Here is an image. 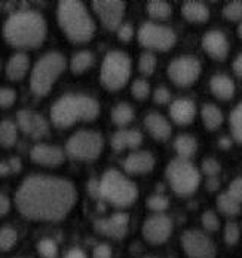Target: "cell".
<instances>
[{
    "label": "cell",
    "mask_w": 242,
    "mask_h": 258,
    "mask_svg": "<svg viewBox=\"0 0 242 258\" xmlns=\"http://www.w3.org/2000/svg\"><path fill=\"white\" fill-rule=\"evenodd\" d=\"M202 225L208 231H217L220 228V221H218V218H217V215L214 212L207 211L202 215Z\"/></svg>",
    "instance_id": "7bdbcfd3"
},
{
    "label": "cell",
    "mask_w": 242,
    "mask_h": 258,
    "mask_svg": "<svg viewBox=\"0 0 242 258\" xmlns=\"http://www.w3.org/2000/svg\"><path fill=\"white\" fill-rule=\"evenodd\" d=\"M202 46L208 55L214 60H224L229 54V42L220 30H211L202 39Z\"/></svg>",
    "instance_id": "ac0fdd59"
},
{
    "label": "cell",
    "mask_w": 242,
    "mask_h": 258,
    "mask_svg": "<svg viewBox=\"0 0 242 258\" xmlns=\"http://www.w3.org/2000/svg\"><path fill=\"white\" fill-rule=\"evenodd\" d=\"M98 188H100V197L117 208H125L133 205L139 196V189L136 184L131 182L120 172L113 169L104 173L103 178L98 182Z\"/></svg>",
    "instance_id": "5b68a950"
},
{
    "label": "cell",
    "mask_w": 242,
    "mask_h": 258,
    "mask_svg": "<svg viewBox=\"0 0 242 258\" xmlns=\"http://www.w3.org/2000/svg\"><path fill=\"white\" fill-rule=\"evenodd\" d=\"M134 119V109L128 103H119L111 109V121L116 125H128Z\"/></svg>",
    "instance_id": "f1b7e54d"
},
{
    "label": "cell",
    "mask_w": 242,
    "mask_h": 258,
    "mask_svg": "<svg viewBox=\"0 0 242 258\" xmlns=\"http://www.w3.org/2000/svg\"><path fill=\"white\" fill-rule=\"evenodd\" d=\"M239 236H241V231H239L238 224H235V222H227L226 227H224V233H223L224 242H226L227 245H235V243L239 240Z\"/></svg>",
    "instance_id": "ab89813d"
},
{
    "label": "cell",
    "mask_w": 242,
    "mask_h": 258,
    "mask_svg": "<svg viewBox=\"0 0 242 258\" xmlns=\"http://www.w3.org/2000/svg\"><path fill=\"white\" fill-rule=\"evenodd\" d=\"M18 234L15 228L5 225L0 228V251H11L17 243Z\"/></svg>",
    "instance_id": "d6a6232c"
},
{
    "label": "cell",
    "mask_w": 242,
    "mask_h": 258,
    "mask_svg": "<svg viewBox=\"0 0 242 258\" xmlns=\"http://www.w3.org/2000/svg\"><path fill=\"white\" fill-rule=\"evenodd\" d=\"M30 157L35 163L40 166H48V167L60 166L66 160V154L61 148L46 145V144H39L32 148Z\"/></svg>",
    "instance_id": "e0dca14e"
},
{
    "label": "cell",
    "mask_w": 242,
    "mask_h": 258,
    "mask_svg": "<svg viewBox=\"0 0 242 258\" xmlns=\"http://www.w3.org/2000/svg\"><path fill=\"white\" fill-rule=\"evenodd\" d=\"M173 233V221L167 215H155L147 218L143 225V236L153 245H161L170 239Z\"/></svg>",
    "instance_id": "5bb4252c"
},
{
    "label": "cell",
    "mask_w": 242,
    "mask_h": 258,
    "mask_svg": "<svg viewBox=\"0 0 242 258\" xmlns=\"http://www.w3.org/2000/svg\"><path fill=\"white\" fill-rule=\"evenodd\" d=\"M181 246L190 258H214L217 252L214 242L199 230L184 231L181 236Z\"/></svg>",
    "instance_id": "7c38bea8"
},
{
    "label": "cell",
    "mask_w": 242,
    "mask_h": 258,
    "mask_svg": "<svg viewBox=\"0 0 242 258\" xmlns=\"http://www.w3.org/2000/svg\"><path fill=\"white\" fill-rule=\"evenodd\" d=\"M218 145H220V148H223V149H229V148L232 147V142H230L229 138H221L218 141Z\"/></svg>",
    "instance_id": "11a10c76"
},
{
    "label": "cell",
    "mask_w": 242,
    "mask_h": 258,
    "mask_svg": "<svg viewBox=\"0 0 242 258\" xmlns=\"http://www.w3.org/2000/svg\"><path fill=\"white\" fill-rule=\"evenodd\" d=\"M223 15L229 21L242 20V2H229L223 8Z\"/></svg>",
    "instance_id": "74e56055"
},
{
    "label": "cell",
    "mask_w": 242,
    "mask_h": 258,
    "mask_svg": "<svg viewBox=\"0 0 242 258\" xmlns=\"http://www.w3.org/2000/svg\"><path fill=\"white\" fill-rule=\"evenodd\" d=\"M64 258H86V255H85V252L82 249L73 248V249H70L69 252L64 255Z\"/></svg>",
    "instance_id": "681fc988"
},
{
    "label": "cell",
    "mask_w": 242,
    "mask_h": 258,
    "mask_svg": "<svg viewBox=\"0 0 242 258\" xmlns=\"http://www.w3.org/2000/svg\"><path fill=\"white\" fill-rule=\"evenodd\" d=\"M100 113L98 102L85 94H66L51 108V119L55 127L67 128L77 121H92Z\"/></svg>",
    "instance_id": "3957f363"
},
{
    "label": "cell",
    "mask_w": 242,
    "mask_h": 258,
    "mask_svg": "<svg viewBox=\"0 0 242 258\" xmlns=\"http://www.w3.org/2000/svg\"><path fill=\"white\" fill-rule=\"evenodd\" d=\"M238 35H239V36L242 37V23H241V26L238 27Z\"/></svg>",
    "instance_id": "6f0895ef"
},
{
    "label": "cell",
    "mask_w": 242,
    "mask_h": 258,
    "mask_svg": "<svg viewBox=\"0 0 242 258\" xmlns=\"http://www.w3.org/2000/svg\"><path fill=\"white\" fill-rule=\"evenodd\" d=\"M174 149L180 158L189 160L190 157L195 155V152L198 149V144H196L195 138H192L189 135H181L174 141Z\"/></svg>",
    "instance_id": "484cf974"
},
{
    "label": "cell",
    "mask_w": 242,
    "mask_h": 258,
    "mask_svg": "<svg viewBox=\"0 0 242 258\" xmlns=\"http://www.w3.org/2000/svg\"><path fill=\"white\" fill-rule=\"evenodd\" d=\"M11 173V167H9V163H0V176H5Z\"/></svg>",
    "instance_id": "9f6ffc18"
},
{
    "label": "cell",
    "mask_w": 242,
    "mask_h": 258,
    "mask_svg": "<svg viewBox=\"0 0 242 258\" xmlns=\"http://www.w3.org/2000/svg\"><path fill=\"white\" fill-rule=\"evenodd\" d=\"M76 203L74 185L67 179L33 175L24 179L15 194L21 215L33 221H60Z\"/></svg>",
    "instance_id": "6da1fadb"
},
{
    "label": "cell",
    "mask_w": 242,
    "mask_h": 258,
    "mask_svg": "<svg viewBox=\"0 0 242 258\" xmlns=\"http://www.w3.org/2000/svg\"><path fill=\"white\" fill-rule=\"evenodd\" d=\"M113 257V252H111V248L105 243H100L98 246H95L94 249V258H111Z\"/></svg>",
    "instance_id": "7dc6e473"
},
{
    "label": "cell",
    "mask_w": 242,
    "mask_h": 258,
    "mask_svg": "<svg viewBox=\"0 0 242 258\" xmlns=\"http://www.w3.org/2000/svg\"><path fill=\"white\" fill-rule=\"evenodd\" d=\"M147 12L155 20H167L171 15L173 9H171V5L167 3V2L152 0V2L147 3Z\"/></svg>",
    "instance_id": "1f68e13d"
},
{
    "label": "cell",
    "mask_w": 242,
    "mask_h": 258,
    "mask_svg": "<svg viewBox=\"0 0 242 258\" xmlns=\"http://www.w3.org/2000/svg\"><path fill=\"white\" fill-rule=\"evenodd\" d=\"M9 208H11V205H9L8 197H6L5 194L0 192V217L6 215V214L9 212Z\"/></svg>",
    "instance_id": "c3c4849f"
},
{
    "label": "cell",
    "mask_w": 242,
    "mask_h": 258,
    "mask_svg": "<svg viewBox=\"0 0 242 258\" xmlns=\"http://www.w3.org/2000/svg\"><path fill=\"white\" fill-rule=\"evenodd\" d=\"M168 206L170 200L162 194H153L147 199V208L155 212H164L165 209H168Z\"/></svg>",
    "instance_id": "8d00e7d4"
},
{
    "label": "cell",
    "mask_w": 242,
    "mask_h": 258,
    "mask_svg": "<svg viewBox=\"0 0 242 258\" xmlns=\"http://www.w3.org/2000/svg\"><path fill=\"white\" fill-rule=\"evenodd\" d=\"M89 192L94 197H100V188H98V182L97 181H91L89 182Z\"/></svg>",
    "instance_id": "db71d44e"
},
{
    "label": "cell",
    "mask_w": 242,
    "mask_h": 258,
    "mask_svg": "<svg viewBox=\"0 0 242 258\" xmlns=\"http://www.w3.org/2000/svg\"><path fill=\"white\" fill-rule=\"evenodd\" d=\"M227 194L233 197L238 203H242V178H236L230 182Z\"/></svg>",
    "instance_id": "f6af8a7d"
},
{
    "label": "cell",
    "mask_w": 242,
    "mask_h": 258,
    "mask_svg": "<svg viewBox=\"0 0 242 258\" xmlns=\"http://www.w3.org/2000/svg\"><path fill=\"white\" fill-rule=\"evenodd\" d=\"M3 36L15 48H37L46 37V21L35 11L15 12L6 20Z\"/></svg>",
    "instance_id": "7a4b0ae2"
},
{
    "label": "cell",
    "mask_w": 242,
    "mask_h": 258,
    "mask_svg": "<svg viewBox=\"0 0 242 258\" xmlns=\"http://www.w3.org/2000/svg\"><path fill=\"white\" fill-rule=\"evenodd\" d=\"M37 251L43 258H55L58 254V246L52 239H42L37 243Z\"/></svg>",
    "instance_id": "e575fe53"
},
{
    "label": "cell",
    "mask_w": 242,
    "mask_h": 258,
    "mask_svg": "<svg viewBox=\"0 0 242 258\" xmlns=\"http://www.w3.org/2000/svg\"><path fill=\"white\" fill-rule=\"evenodd\" d=\"M221 167H220V163L215 160V158H205L202 161V172L207 175L208 178H214L220 173Z\"/></svg>",
    "instance_id": "60d3db41"
},
{
    "label": "cell",
    "mask_w": 242,
    "mask_h": 258,
    "mask_svg": "<svg viewBox=\"0 0 242 258\" xmlns=\"http://www.w3.org/2000/svg\"><path fill=\"white\" fill-rule=\"evenodd\" d=\"M131 91H133V96L139 100H146L150 94V85L147 81L144 79H137L133 82V87H131Z\"/></svg>",
    "instance_id": "f35d334b"
},
{
    "label": "cell",
    "mask_w": 242,
    "mask_h": 258,
    "mask_svg": "<svg viewBox=\"0 0 242 258\" xmlns=\"http://www.w3.org/2000/svg\"><path fill=\"white\" fill-rule=\"evenodd\" d=\"M218 186H220V181H218V178H217V176H214V178H208V181H207L208 191H217V189H218Z\"/></svg>",
    "instance_id": "f907efd6"
},
{
    "label": "cell",
    "mask_w": 242,
    "mask_h": 258,
    "mask_svg": "<svg viewBox=\"0 0 242 258\" xmlns=\"http://www.w3.org/2000/svg\"><path fill=\"white\" fill-rule=\"evenodd\" d=\"M170 115L174 122H177L178 125H187L195 119L196 106L189 99H177L171 103Z\"/></svg>",
    "instance_id": "44dd1931"
},
{
    "label": "cell",
    "mask_w": 242,
    "mask_h": 258,
    "mask_svg": "<svg viewBox=\"0 0 242 258\" xmlns=\"http://www.w3.org/2000/svg\"><path fill=\"white\" fill-rule=\"evenodd\" d=\"M167 179L174 192L178 196H189L199 186L201 175L189 160L175 158L167 167Z\"/></svg>",
    "instance_id": "ba28073f"
},
{
    "label": "cell",
    "mask_w": 242,
    "mask_h": 258,
    "mask_svg": "<svg viewBox=\"0 0 242 258\" xmlns=\"http://www.w3.org/2000/svg\"><path fill=\"white\" fill-rule=\"evenodd\" d=\"M134 36V27L130 24V23H124L119 26L117 29V37L122 40V42H130Z\"/></svg>",
    "instance_id": "bcb514c9"
},
{
    "label": "cell",
    "mask_w": 242,
    "mask_h": 258,
    "mask_svg": "<svg viewBox=\"0 0 242 258\" xmlns=\"http://www.w3.org/2000/svg\"><path fill=\"white\" fill-rule=\"evenodd\" d=\"M94 64V55L89 51H80L71 57L70 61V69L76 75L85 74L91 66Z\"/></svg>",
    "instance_id": "83f0119b"
},
{
    "label": "cell",
    "mask_w": 242,
    "mask_h": 258,
    "mask_svg": "<svg viewBox=\"0 0 242 258\" xmlns=\"http://www.w3.org/2000/svg\"><path fill=\"white\" fill-rule=\"evenodd\" d=\"M29 68H30V60H29L27 54L17 52L9 58V61L6 64V76L11 81H21L27 74Z\"/></svg>",
    "instance_id": "cb8c5ba5"
},
{
    "label": "cell",
    "mask_w": 242,
    "mask_h": 258,
    "mask_svg": "<svg viewBox=\"0 0 242 258\" xmlns=\"http://www.w3.org/2000/svg\"><path fill=\"white\" fill-rule=\"evenodd\" d=\"M233 72L238 75L239 78H242V52L233 61Z\"/></svg>",
    "instance_id": "816d5d0a"
},
{
    "label": "cell",
    "mask_w": 242,
    "mask_h": 258,
    "mask_svg": "<svg viewBox=\"0 0 242 258\" xmlns=\"http://www.w3.org/2000/svg\"><path fill=\"white\" fill-rule=\"evenodd\" d=\"M57 14L61 30L73 43H85L94 36L95 23L82 2H60Z\"/></svg>",
    "instance_id": "277c9868"
},
{
    "label": "cell",
    "mask_w": 242,
    "mask_h": 258,
    "mask_svg": "<svg viewBox=\"0 0 242 258\" xmlns=\"http://www.w3.org/2000/svg\"><path fill=\"white\" fill-rule=\"evenodd\" d=\"M168 75L170 79L178 87L192 85L201 75V63L192 55H181L170 63Z\"/></svg>",
    "instance_id": "8fae6325"
},
{
    "label": "cell",
    "mask_w": 242,
    "mask_h": 258,
    "mask_svg": "<svg viewBox=\"0 0 242 258\" xmlns=\"http://www.w3.org/2000/svg\"><path fill=\"white\" fill-rule=\"evenodd\" d=\"M8 163H9L11 172H20V169H21V161H20V158L14 157V158H11Z\"/></svg>",
    "instance_id": "f5cc1de1"
},
{
    "label": "cell",
    "mask_w": 242,
    "mask_h": 258,
    "mask_svg": "<svg viewBox=\"0 0 242 258\" xmlns=\"http://www.w3.org/2000/svg\"><path fill=\"white\" fill-rule=\"evenodd\" d=\"M131 58L122 51H110L101 64V84L110 91L120 90L130 79Z\"/></svg>",
    "instance_id": "52a82bcc"
},
{
    "label": "cell",
    "mask_w": 242,
    "mask_h": 258,
    "mask_svg": "<svg viewBox=\"0 0 242 258\" xmlns=\"http://www.w3.org/2000/svg\"><path fill=\"white\" fill-rule=\"evenodd\" d=\"M181 14L190 23H205L209 18V9L202 2H184Z\"/></svg>",
    "instance_id": "d4e9b609"
},
{
    "label": "cell",
    "mask_w": 242,
    "mask_h": 258,
    "mask_svg": "<svg viewBox=\"0 0 242 258\" xmlns=\"http://www.w3.org/2000/svg\"><path fill=\"white\" fill-rule=\"evenodd\" d=\"M17 122L20 128L33 139H40L48 135L49 125L46 119L35 112L20 111L17 113Z\"/></svg>",
    "instance_id": "2e32d148"
},
{
    "label": "cell",
    "mask_w": 242,
    "mask_h": 258,
    "mask_svg": "<svg viewBox=\"0 0 242 258\" xmlns=\"http://www.w3.org/2000/svg\"><path fill=\"white\" fill-rule=\"evenodd\" d=\"M130 217L127 214H113L108 218H100L94 222L95 230L107 237L122 239L128 233Z\"/></svg>",
    "instance_id": "9a60e30c"
},
{
    "label": "cell",
    "mask_w": 242,
    "mask_h": 258,
    "mask_svg": "<svg viewBox=\"0 0 242 258\" xmlns=\"http://www.w3.org/2000/svg\"><path fill=\"white\" fill-rule=\"evenodd\" d=\"M17 139H18L17 125L12 121H2L0 122V145L3 148L14 147Z\"/></svg>",
    "instance_id": "f546056e"
},
{
    "label": "cell",
    "mask_w": 242,
    "mask_h": 258,
    "mask_svg": "<svg viewBox=\"0 0 242 258\" xmlns=\"http://www.w3.org/2000/svg\"><path fill=\"white\" fill-rule=\"evenodd\" d=\"M217 208L221 214L229 217H235L241 212V203H238L227 192H223L217 197Z\"/></svg>",
    "instance_id": "4dcf8cb0"
},
{
    "label": "cell",
    "mask_w": 242,
    "mask_h": 258,
    "mask_svg": "<svg viewBox=\"0 0 242 258\" xmlns=\"http://www.w3.org/2000/svg\"><path fill=\"white\" fill-rule=\"evenodd\" d=\"M143 142V135L139 130H119L111 138V148L114 151H124L127 148H137Z\"/></svg>",
    "instance_id": "603a6c76"
},
{
    "label": "cell",
    "mask_w": 242,
    "mask_h": 258,
    "mask_svg": "<svg viewBox=\"0 0 242 258\" xmlns=\"http://www.w3.org/2000/svg\"><path fill=\"white\" fill-rule=\"evenodd\" d=\"M230 130L233 138L242 144V103H239L230 113Z\"/></svg>",
    "instance_id": "836d02e7"
},
{
    "label": "cell",
    "mask_w": 242,
    "mask_h": 258,
    "mask_svg": "<svg viewBox=\"0 0 242 258\" xmlns=\"http://www.w3.org/2000/svg\"><path fill=\"white\" fill-rule=\"evenodd\" d=\"M211 93L220 100H230L235 94V84L226 75H215L209 81Z\"/></svg>",
    "instance_id": "7402d4cb"
},
{
    "label": "cell",
    "mask_w": 242,
    "mask_h": 258,
    "mask_svg": "<svg viewBox=\"0 0 242 258\" xmlns=\"http://www.w3.org/2000/svg\"><path fill=\"white\" fill-rule=\"evenodd\" d=\"M153 100L158 105H165L171 100V93L167 87H158L153 93Z\"/></svg>",
    "instance_id": "ee69618b"
},
{
    "label": "cell",
    "mask_w": 242,
    "mask_h": 258,
    "mask_svg": "<svg viewBox=\"0 0 242 258\" xmlns=\"http://www.w3.org/2000/svg\"><path fill=\"white\" fill-rule=\"evenodd\" d=\"M17 100V93L12 88H0V108H11Z\"/></svg>",
    "instance_id": "b9f144b4"
},
{
    "label": "cell",
    "mask_w": 242,
    "mask_h": 258,
    "mask_svg": "<svg viewBox=\"0 0 242 258\" xmlns=\"http://www.w3.org/2000/svg\"><path fill=\"white\" fill-rule=\"evenodd\" d=\"M175 40L177 36L170 27L156 23H144L139 30V42L147 49L168 51L175 45Z\"/></svg>",
    "instance_id": "30bf717a"
},
{
    "label": "cell",
    "mask_w": 242,
    "mask_h": 258,
    "mask_svg": "<svg viewBox=\"0 0 242 258\" xmlns=\"http://www.w3.org/2000/svg\"><path fill=\"white\" fill-rule=\"evenodd\" d=\"M201 115H202V121L208 130H217L223 122V113L212 103L204 105Z\"/></svg>",
    "instance_id": "4316f807"
},
{
    "label": "cell",
    "mask_w": 242,
    "mask_h": 258,
    "mask_svg": "<svg viewBox=\"0 0 242 258\" xmlns=\"http://www.w3.org/2000/svg\"><path fill=\"white\" fill-rule=\"evenodd\" d=\"M92 9L107 30H117L125 14V3L119 0H95Z\"/></svg>",
    "instance_id": "4fadbf2b"
},
{
    "label": "cell",
    "mask_w": 242,
    "mask_h": 258,
    "mask_svg": "<svg viewBox=\"0 0 242 258\" xmlns=\"http://www.w3.org/2000/svg\"><path fill=\"white\" fill-rule=\"evenodd\" d=\"M144 125L147 128V132L152 135L153 139L156 141H167L171 136V125L167 121V118H164L161 113L152 112L144 118Z\"/></svg>",
    "instance_id": "ffe728a7"
},
{
    "label": "cell",
    "mask_w": 242,
    "mask_h": 258,
    "mask_svg": "<svg viewBox=\"0 0 242 258\" xmlns=\"http://www.w3.org/2000/svg\"><path fill=\"white\" fill-rule=\"evenodd\" d=\"M66 69V58L60 52L45 54L33 68L30 78V88L35 96H46L54 82Z\"/></svg>",
    "instance_id": "8992f818"
},
{
    "label": "cell",
    "mask_w": 242,
    "mask_h": 258,
    "mask_svg": "<svg viewBox=\"0 0 242 258\" xmlns=\"http://www.w3.org/2000/svg\"><path fill=\"white\" fill-rule=\"evenodd\" d=\"M139 69L140 72L146 76L152 75L156 69V57L152 54V52H144L141 57H140L139 61Z\"/></svg>",
    "instance_id": "d590c367"
},
{
    "label": "cell",
    "mask_w": 242,
    "mask_h": 258,
    "mask_svg": "<svg viewBox=\"0 0 242 258\" xmlns=\"http://www.w3.org/2000/svg\"><path fill=\"white\" fill-rule=\"evenodd\" d=\"M155 167V157L149 151H137L127 157L124 161V169L133 175L149 173Z\"/></svg>",
    "instance_id": "d6986e66"
},
{
    "label": "cell",
    "mask_w": 242,
    "mask_h": 258,
    "mask_svg": "<svg viewBox=\"0 0 242 258\" xmlns=\"http://www.w3.org/2000/svg\"><path fill=\"white\" fill-rule=\"evenodd\" d=\"M66 151L74 160H95L103 151V138L91 130L77 132L67 141Z\"/></svg>",
    "instance_id": "9c48e42d"
}]
</instances>
